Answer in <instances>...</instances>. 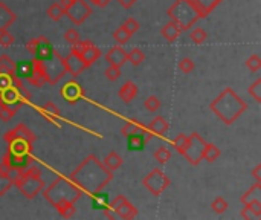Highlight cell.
<instances>
[{
	"label": "cell",
	"mask_w": 261,
	"mask_h": 220,
	"mask_svg": "<svg viewBox=\"0 0 261 220\" xmlns=\"http://www.w3.org/2000/svg\"><path fill=\"white\" fill-rule=\"evenodd\" d=\"M41 61V60H40ZM43 71L46 75V83L49 84H57L64 75H66V66H64V57H61L57 50H54V54L43 60Z\"/></svg>",
	"instance_id": "6"
},
{
	"label": "cell",
	"mask_w": 261,
	"mask_h": 220,
	"mask_svg": "<svg viewBox=\"0 0 261 220\" xmlns=\"http://www.w3.org/2000/svg\"><path fill=\"white\" fill-rule=\"evenodd\" d=\"M40 115H43L47 121H51L52 124H57L60 120V109L54 104V103H46L43 104V107H40Z\"/></svg>",
	"instance_id": "28"
},
{
	"label": "cell",
	"mask_w": 261,
	"mask_h": 220,
	"mask_svg": "<svg viewBox=\"0 0 261 220\" xmlns=\"http://www.w3.org/2000/svg\"><path fill=\"white\" fill-rule=\"evenodd\" d=\"M170 19L181 28L182 31H188L199 20V14L191 6L188 0H176V2L167 11Z\"/></svg>",
	"instance_id": "5"
},
{
	"label": "cell",
	"mask_w": 261,
	"mask_h": 220,
	"mask_svg": "<svg viewBox=\"0 0 261 220\" xmlns=\"http://www.w3.org/2000/svg\"><path fill=\"white\" fill-rule=\"evenodd\" d=\"M149 129L153 134H165L167 132H168V129H170V124H168V121L165 120L164 116H156L154 120H151V123L149 124Z\"/></svg>",
	"instance_id": "29"
},
{
	"label": "cell",
	"mask_w": 261,
	"mask_h": 220,
	"mask_svg": "<svg viewBox=\"0 0 261 220\" xmlns=\"http://www.w3.org/2000/svg\"><path fill=\"white\" fill-rule=\"evenodd\" d=\"M75 211H76L75 205H68V207H64V208H61V210H58V214H60L61 217H64V219H71V217H74Z\"/></svg>",
	"instance_id": "54"
},
{
	"label": "cell",
	"mask_w": 261,
	"mask_h": 220,
	"mask_svg": "<svg viewBox=\"0 0 261 220\" xmlns=\"http://www.w3.org/2000/svg\"><path fill=\"white\" fill-rule=\"evenodd\" d=\"M145 127L141 126V123H138L136 120H132V121H128L127 124H124V127L121 129V133H122V136H130V134H133V133H141Z\"/></svg>",
	"instance_id": "35"
},
{
	"label": "cell",
	"mask_w": 261,
	"mask_h": 220,
	"mask_svg": "<svg viewBox=\"0 0 261 220\" xmlns=\"http://www.w3.org/2000/svg\"><path fill=\"white\" fill-rule=\"evenodd\" d=\"M220 148L217 147V145H214V144H208L206 142V145H205V150H203V159L205 161H208L209 164H213V162H216L219 158H220Z\"/></svg>",
	"instance_id": "31"
},
{
	"label": "cell",
	"mask_w": 261,
	"mask_h": 220,
	"mask_svg": "<svg viewBox=\"0 0 261 220\" xmlns=\"http://www.w3.org/2000/svg\"><path fill=\"white\" fill-rule=\"evenodd\" d=\"M206 141L200 136L197 132H192L188 136V142L182 151V155L191 165H199L203 159V150H205Z\"/></svg>",
	"instance_id": "7"
},
{
	"label": "cell",
	"mask_w": 261,
	"mask_h": 220,
	"mask_svg": "<svg viewBox=\"0 0 261 220\" xmlns=\"http://www.w3.org/2000/svg\"><path fill=\"white\" fill-rule=\"evenodd\" d=\"M14 115H15V112L12 109H9V107H0V120H2V121H5V123L11 121Z\"/></svg>",
	"instance_id": "53"
},
{
	"label": "cell",
	"mask_w": 261,
	"mask_h": 220,
	"mask_svg": "<svg viewBox=\"0 0 261 220\" xmlns=\"http://www.w3.org/2000/svg\"><path fill=\"white\" fill-rule=\"evenodd\" d=\"M209 109L220 121H223L226 126H231L248 110V104L234 92V89L224 88V90L216 99H213Z\"/></svg>",
	"instance_id": "2"
},
{
	"label": "cell",
	"mask_w": 261,
	"mask_h": 220,
	"mask_svg": "<svg viewBox=\"0 0 261 220\" xmlns=\"http://www.w3.org/2000/svg\"><path fill=\"white\" fill-rule=\"evenodd\" d=\"M92 14V8L84 0H72V3L66 8V15L74 25H83Z\"/></svg>",
	"instance_id": "11"
},
{
	"label": "cell",
	"mask_w": 261,
	"mask_h": 220,
	"mask_svg": "<svg viewBox=\"0 0 261 220\" xmlns=\"http://www.w3.org/2000/svg\"><path fill=\"white\" fill-rule=\"evenodd\" d=\"M106 77L110 80V81H116L119 77H121V67H116V66H109L106 69Z\"/></svg>",
	"instance_id": "51"
},
{
	"label": "cell",
	"mask_w": 261,
	"mask_h": 220,
	"mask_svg": "<svg viewBox=\"0 0 261 220\" xmlns=\"http://www.w3.org/2000/svg\"><path fill=\"white\" fill-rule=\"evenodd\" d=\"M243 219H260L261 217V199L251 200L248 204H244V208L241 210Z\"/></svg>",
	"instance_id": "21"
},
{
	"label": "cell",
	"mask_w": 261,
	"mask_h": 220,
	"mask_svg": "<svg viewBox=\"0 0 261 220\" xmlns=\"http://www.w3.org/2000/svg\"><path fill=\"white\" fill-rule=\"evenodd\" d=\"M189 39L195 43V44H202V43H205L206 42V39H208V34H206V31L203 29V28H194L191 32H189Z\"/></svg>",
	"instance_id": "38"
},
{
	"label": "cell",
	"mask_w": 261,
	"mask_h": 220,
	"mask_svg": "<svg viewBox=\"0 0 261 220\" xmlns=\"http://www.w3.org/2000/svg\"><path fill=\"white\" fill-rule=\"evenodd\" d=\"M71 50H74V52H76V54L81 57V60L84 61L86 67L92 66L98 58L101 57L100 47H96V46H95L92 42H89V40H79L78 43L72 44V49H71Z\"/></svg>",
	"instance_id": "10"
},
{
	"label": "cell",
	"mask_w": 261,
	"mask_h": 220,
	"mask_svg": "<svg viewBox=\"0 0 261 220\" xmlns=\"http://www.w3.org/2000/svg\"><path fill=\"white\" fill-rule=\"evenodd\" d=\"M90 196H92V207L95 210H104L109 205V196L106 193L96 191V193H92Z\"/></svg>",
	"instance_id": "33"
},
{
	"label": "cell",
	"mask_w": 261,
	"mask_h": 220,
	"mask_svg": "<svg viewBox=\"0 0 261 220\" xmlns=\"http://www.w3.org/2000/svg\"><path fill=\"white\" fill-rule=\"evenodd\" d=\"M154 159L159 162V164H167L170 159H171V151L165 147V145H160L156 151H154Z\"/></svg>",
	"instance_id": "40"
},
{
	"label": "cell",
	"mask_w": 261,
	"mask_h": 220,
	"mask_svg": "<svg viewBox=\"0 0 261 220\" xmlns=\"http://www.w3.org/2000/svg\"><path fill=\"white\" fill-rule=\"evenodd\" d=\"M252 176L255 177V182H261V164H258L252 170Z\"/></svg>",
	"instance_id": "56"
},
{
	"label": "cell",
	"mask_w": 261,
	"mask_h": 220,
	"mask_svg": "<svg viewBox=\"0 0 261 220\" xmlns=\"http://www.w3.org/2000/svg\"><path fill=\"white\" fill-rule=\"evenodd\" d=\"M170 179L168 176L160 170V168H153V170L147 175L142 180V185L149 190L153 196H160L168 187H170Z\"/></svg>",
	"instance_id": "8"
},
{
	"label": "cell",
	"mask_w": 261,
	"mask_h": 220,
	"mask_svg": "<svg viewBox=\"0 0 261 220\" xmlns=\"http://www.w3.org/2000/svg\"><path fill=\"white\" fill-rule=\"evenodd\" d=\"M144 60H145V54L139 47H135L130 52H127V61L132 63L133 66H139L141 63H144Z\"/></svg>",
	"instance_id": "37"
},
{
	"label": "cell",
	"mask_w": 261,
	"mask_h": 220,
	"mask_svg": "<svg viewBox=\"0 0 261 220\" xmlns=\"http://www.w3.org/2000/svg\"><path fill=\"white\" fill-rule=\"evenodd\" d=\"M227 202L224 200V197H222V196H219V197H216L213 202H211V208H213V211L216 213V214H223L226 210H227Z\"/></svg>",
	"instance_id": "41"
},
{
	"label": "cell",
	"mask_w": 261,
	"mask_h": 220,
	"mask_svg": "<svg viewBox=\"0 0 261 220\" xmlns=\"http://www.w3.org/2000/svg\"><path fill=\"white\" fill-rule=\"evenodd\" d=\"M47 15H49V19L54 20V22H58L61 20L64 15H66V9H64L60 2L58 3H52L51 6L47 8Z\"/></svg>",
	"instance_id": "34"
},
{
	"label": "cell",
	"mask_w": 261,
	"mask_h": 220,
	"mask_svg": "<svg viewBox=\"0 0 261 220\" xmlns=\"http://www.w3.org/2000/svg\"><path fill=\"white\" fill-rule=\"evenodd\" d=\"M22 175L23 176H31V177H41V170H40V167L31 164L28 168H25V170L22 172Z\"/></svg>",
	"instance_id": "52"
},
{
	"label": "cell",
	"mask_w": 261,
	"mask_h": 220,
	"mask_svg": "<svg viewBox=\"0 0 261 220\" xmlns=\"http://www.w3.org/2000/svg\"><path fill=\"white\" fill-rule=\"evenodd\" d=\"M144 106H145V109L149 110V112H157L159 107H160V99L157 96L151 95V96H149V98L145 99Z\"/></svg>",
	"instance_id": "44"
},
{
	"label": "cell",
	"mask_w": 261,
	"mask_h": 220,
	"mask_svg": "<svg viewBox=\"0 0 261 220\" xmlns=\"http://www.w3.org/2000/svg\"><path fill=\"white\" fill-rule=\"evenodd\" d=\"M64 40H66L69 44H75V43H78V42L81 40L79 32H78L75 28H69L66 32H64Z\"/></svg>",
	"instance_id": "48"
},
{
	"label": "cell",
	"mask_w": 261,
	"mask_h": 220,
	"mask_svg": "<svg viewBox=\"0 0 261 220\" xmlns=\"http://www.w3.org/2000/svg\"><path fill=\"white\" fill-rule=\"evenodd\" d=\"M61 96L66 99L69 104H75L76 101H79L81 98L84 96L83 86H81L78 81L71 80V81H68V83L61 88Z\"/></svg>",
	"instance_id": "15"
},
{
	"label": "cell",
	"mask_w": 261,
	"mask_h": 220,
	"mask_svg": "<svg viewBox=\"0 0 261 220\" xmlns=\"http://www.w3.org/2000/svg\"><path fill=\"white\" fill-rule=\"evenodd\" d=\"M2 164L14 172H23L31 164H34V159H32L31 155H15L12 151L6 150V153L2 158Z\"/></svg>",
	"instance_id": "13"
},
{
	"label": "cell",
	"mask_w": 261,
	"mask_h": 220,
	"mask_svg": "<svg viewBox=\"0 0 261 220\" xmlns=\"http://www.w3.org/2000/svg\"><path fill=\"white\" fill-rule=\"evenodd\" d=\"M246 67H248L251 72H258V71L261 69V58H260L257 54L251 55V57L246 60Z\"/></svg>",
	"instance_id": "46"
},
{
	"label": "cell",
	"mask_w": 261,
	"mask_h": 220,
	"mask_svg": "<svg viewBox=\"0 0 261 220\" xmlns=\"http://www.w3.org/2000/svg\"><path fill=\"white\" fill-rule=\"evenodd\" d=\"M8 150L15 155H31L32 144L28 141H23V139H14V141L8 142Z\"/></svg>",
	"instance_id": "27"
},
{
	"label": "cell",
	"mask_w": 261,
	"mask_h": 220,
	"mask_svg": "<svg viewBox=\"0 0 261 220\" xmlns=\"http://www.w3.org/2000/svg\"><path fill=\"white\" fill-rule=\"evenodd\" d=\"M127 197L125 196H122V194H119V196H116L115 199H112V200H109V208L110 210H113V211H115L121 204H122V202L125 200Z\"/></svg>",
	"instance_id": "55"
},
{
	"label": "cell",
	"mask_w": 261,
	"mask_h": 220,
	"mask_svg": "<svg viewBox=\"0 0 261 220\" xmlns=\"http://www.w3.org/2000/svg\"><path fill=\"white\" fill-rule=\"evenodd\" d=\"M15 20H17V15H15L8 5L3 2H0V31L8 29Z\"/></svg>",
	"instance_id": "22"
},
{
	"label": "cell",
	"mask_w": 261,
	"mask_h": 220,
	"mask_svg": "<svg viewBox=\"0 0 261 220\" xmlns=\"http://www.w3.org/2000/svg\"><path fill=\"white\" fill-rule=\"evenodd\" d=\"M31 92L25 88L22 78L14 77L9 88L0 89V107H9L14 112L22 109V106L31 101Z\"/></svg>",
	"instance_id": "4"
},
{
	"label": "cell",
	"mask_w": 261,
	"mask_h": 220,
	"mask_svg": "<svg viewBox=\"0 0 261 220\" xmlns=\"http://www.w3.org/2000/svg\"><path fill=\"white\" fill-rule=\"evenodd\" d=\"M116 2H119L121 6H124L125 9H128V8H132L138 2V0H116Z\"/></svg>",
	"instance_id": "58"
},
{
	"label": "cell",
	"mask_w": 261,
	"mask_h": 220,
	"mask_svg": "<svg viewBox=\"0 0 261 220\" xmlns=\"http://www.w3.org/2000/svg\"><path fill=\"white\" fill-rule=\"evenodd\" d=\"M12 187H14L12 180H11L8 176H5V175L0 173V196H5Z\"/></svg>",
	"instance_id": "45"
},
{
	"label": "cell",
	"mask_w": 261,
	"mask_h": 220,
	"mask_svg": "<svg viewBox=\"0 0 261 220\" xmlns=\"http://www.w3.org/2000/svg\"><path fill=\"white\" fill-rule=\"evenodd\" d=\"M43 197L58 211L68 205H75V202L83 197V191L71 179L58 176L47 188H43Z\"/></svg>",
	"instance_id": "3"
},
{
	"label": "cell",
	"mask_w": 261,
	"mask_h": 220,
	"mask_svg": "<svg viewBox=\"0 0 261 220\" xmlns=\"http://www.w3.org/2000/svg\"><path fill=\"white\" fill-rule=\"evenodd\" d=\"M115 214L121 219H127V220H132L138 216V210L136 207L132 204V202H128L127 199L122 202V204L115 210Z\"/></svg>",
	"instance_id": "26"
},
{
	"label": "cell",
	"mask_w": 261,
	"mask_h": 220,
	"mask_svg": "<svg viewBox=\"0 0 261 220\" xmlns=\"http://www.w3.org/2000/svg\"><path fill=\"white\" fill-rule=\"evenodd\" d=\"M26 49L29 50L32 55H34L36 60H41V61L51 57L54 54V50H55L52 43L49 42L46 37H43V36L28 42L26 43Z\"/></svg>",
	"instance_id": "12"
},
{
	"label": "cell",
	"mask_w": 261,
	"mask_h": 220,
	"mask_svg": "<svg viewBox=\"0 0 261 220\" xmlns=\"http://www.w3.org/2000/svg\"><path fill=\"white\" fill-rule=\"evenodd\" d=\"M118 95L124 103H132L138 95V86L133 81H127V83H124V86L119 89Z\"/></svg>",
	"instance_id": "25"
},
{
	"label": "cell",
	"mask_w": 261,
	"mask_h": 220,
	"mask_svg": "<svg viewBox=\"0 0 261 220\" xmlns=\"http://www.w3.org/2000/svg\"><path fill=\"white\" fill-rule=\"evenodd\" d=\"M69 179L83 193L92 194L96 191H103L106 185L112 182L113 172L106 168V165L95 155H90L75 168Z\"/></svg>",
	"instance_id": "1"
},
{
	"label": "cell",
	"mask_w": 261,
	"mask_h": 220,
	"mask_svg": "<svg viewBox=\"0 0 261 220\" xmlns=\"http://www.w3.org/2000/svg\"><path fill=\"white\" fill-rule=\"evenodd\" d=\"M151 134L153 133H133L130 134V136H127V148L130 151H141L145 148V145L149 144L151 141Z\"/></svg>",
	"instance_id": "18"
},
{
	"label": "cell",
	"mask_w": 261,
	"mask_h": 220,
	"mask_svg": "<svg viewBox=\"0 0 261 220\" xmlns=\"http://www.w3.org/2000/svg\"><path fill=\"white\" fill-rule=\"evenodd\" d=\"M188 2L195 9V12L199 14V19H206L223 0H188Z\"/></svg>",
	"instance_id": "16"
},
{
	"label": "cell",
	"mask_w": 261,
	"mask_h": 220,
	"mask_svg": "<svg viewBox=\"0 0 261 220\" xmlns=\"http://www.w3.org/2000/svg\"><path fill=\"white\" fill-rule=\"evenodd\" d=\"M122 162H124L122 156L118 155L116 151H110V153H109V155L104 158V161H103V164L106 165V168H109L110 172H116L118 168L122 165Z\"/></svg>",
	"instance_id": "30"
},
{
	"label": "cell",
	"mask_w": 261,
	"mask_h": 220,
	"mask_svg": "<svg viewBox=\"0 0 261 220\" xmlns=\"http://www.w3.org/2000/svg\"><path fill=\"white\" fill-rule=\"evenodd\" d=\"M113 39H115V42L121 46L127 44L128 40L132 39V34H130L124 26H119L115 32H113Z\"/></svg>",
	"instance_id": "36"
},
{
	"label": "cell",
	"mask_w": 261,
	"mask_h": 220,
	"mask_svg": "<svg viewBox=\"0 0 261 220\" xmlns=\"http://www.w3.org/2000/svg\"><path fill=\"white\" fill-rule=\"evenodd\" d=\"M260 197H261V182H255L252 187L241 196L240 200L243 202V204H248V202L255 200V199H260Z\"/></svg>",
	"instance_id": "32"
},
{
	"label": "cell",
	"mask_w": 261,
	"mask_h": 220,
	"mask_svg": "<svg viewBox=\"0 0 261 220\" xmlns=\"http://www.w3.org/2000/svg\"><path fill=\"white\" fill-rule=\"evenodd\" d=\"M90 3H93L95 6H100V8H106L112 0H89Z\"/></svg>",
	"instance_id": "57"
},
{
	"label": "cell",
	"mask_w": 261,
	"mask_h": 220,
	"mask_svg": "<svg viewBox=\"0 0 261 220\" xmlns=\"http://www.w3.org/2000/svg\"><path fill=\"white\" fill-rule=\"evenodd\" d=\"M64 66H66V72L71 74L72 77H78L86 69L84 61L81 60V57L76 52H74V50H71V54L64 58Z\"/></svg>",
	"instance_id": "17"
},
{
	"label": "cell",
	"mask_w": 261,
	"mask_h": 220,
	"mask_svg": "<svg viewBox=\"0 0 261 220\" xmlns=\"http://www.w3.org/2000/svg\"><path fill=\"white\" fill-rule=\"evenodd\" d=\"M14 139H23V141H28V142L32 144V142L37 139V136H36L34 132L29 130V129L22 123V124H17V127H14L12 130L6 132V133L3 134V141H5L6 144L11 142V141H14Z\"/></svg>",
	"instance_id": "14"
},
{
	"label": "cell",
	"mask_w": 261,
	"mask_h": 220,
	"mask_svg": "<svg viewBox=\"0 0 261 220\" xmlns=\"http://www.w3.org/2000/svg\"><path fill=\"white\" fill-rule=\"evenodd\" d=\"M14 43V36L8 29L0 31V46L2 47H9Z\"/></svg>",
	"instance_id": "47"
},
{
	"label": "cell",
	"mask_w": 261,
	"mask_h": 220,
	"mask_svg": "<svg viewBox=\"0 0 261 220\" xmlns=\"http://www.w3.org/2000/svg\"><path fill=\"white\" fill-rule=\"evenodd\" d=\"M14 187H17L20 190V193L26 197V199H34L36 196H38L43 188H44V180L41 177H31V176H23L20 172V176L17 177V180L14 182Z\"/></svg>",
	"instance_id": "9"
},
{
	"label": "cell",
	"mask_w": 261,
	"mask_h": 220,
	"mask_svg": "<svg viewBox=\"0 0 261 220\" xmlns=\"http://www.w3.org/2000/svg\"><path fill=\"white\" fill-rule=\"evenodd\" d=\"M106 60L109 64L122 67L127 63V50L119 44V46H113L109 49V52L106 54Z\"/></svg>",
	"instance_id": "19"
},
{
	"label": "cell",
	"mask_w": 261,
	"mask_h": 220,
	"mask_svg": "<svg viewBox=\"0 0 261 220\" xmlns=\"http://www.w3.org/2000/svg\"><path fill=\"white\" fill-rule=\"evenodd\" d=\"M248 93L257 101V103H261V78L255 80V81L251 84L249 89H248Z\"/></svg>",
	"instance_id": "42"
},
{
	"label": "cell",
	"mask_w": 261,
	"mask_h": 220,
	"mask_svg": "<svg viewBox=\"0 0 261 220\" xmlns=\"http://www.w3.org/2000/svg\"><path fill=\"white\" fill-rule=\"evenodd\" d=\"M182 29L179 28L173 20H170L164 28L160 29V36L164 37L168 43H174L179 37H181Z\"/></svg>",
	"instance_id": "23"
},
{
	"label": "cell",
	"mask_w": 261,
	"mask_h": 220,
	"mask_svg": "<svg viewBox=\"0 0 261 220\" xmlns=\"http://www.w3.org/2000/svg\"><path fill=\"white\" fill-rule=\"evenodd\" d=\"M122 26H124V28H125L130 34H132V36H133L135 32H138V31H139V28H141L139 22H138L136 19H133V17H128V19L122 23Z\"/></svg>",
	"instance_id": "49"
},
{
	"label": "cell",
	"mask_w": 261,
	"mask_h": 220,
	"mask_svg": "<svg viewBox=\"0 0 261 220\" xmlns=\"http://www.w3.org/2000/svg\"><path fill=\"white\" fill-rule=\"evenodd\" d=\"M31 84H34L36 88H41L46 84V75H44V71H43V64L40 60H36L34 58V72H32L31 78L28 80Z\"/></svg>",
	"instance_id": "24"
},
{
	"label": "cell",
	"mask_w": 261,
	"mask_h": 220,
	"mask_svg": "<svg viewBox=\"0 0 261 220\" xmlns=\"http://www.w3.org/2000/svg\"><path fill=\"white\" fill-rule=\"evenodd\" d=\"M186 142H188V136H186V134H184V133L177 134V136L171 141V144L174 145V148H176V150H177L181 155H182V151H184V148H185Z\"/></svg>",
	"instance_id": "43"
},
{
	"label": "cell",
	"mask_w": 261,
	"mask_h": 220,
	"mask_svg": "<svg viewBox=\"0 0 261 220\" xmlns=\"http://www.w3.org/2000/svg\"><path fill=\"white\" fill-rule=\"evenodd\" d=\"M32 72H34V58L32 60H22L14 63V75L19 78H26L29 80Z\"/></svg>",
	"instance_id": "20"
},
{
	"label": "cell",
	"mask_w": 261,
	"mask_h": 220,
	"mask_svg": "<svg viewBox=\"0 0 261 220\" xmlns=\"http://www.w3.org/2000/svg\"><path fill=\"white\" fill-rule=\"evenodd\" d=\"M0 74H14V61L9 55H0Z\"/></svg>",
	"instance_id": "39"
},
{
	"label": "cell",
	"mask_w": 261,
	"mask_h": 220,
	"mask_svg": "<svg viewBox=\"0 0 261 220\" xmlns=\"http://www.w3.org/2000/svg\"><path fill=\"white\" fill-rule=\"evenodd\" d=\"M194 61L191 58H182L181 61H179V69H181V72L184 74H191L194 71Z\"/></svg>",
	"instance_id": "50"
}]
</instances>
